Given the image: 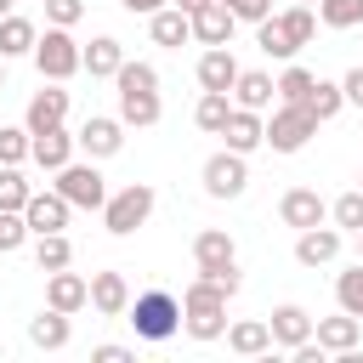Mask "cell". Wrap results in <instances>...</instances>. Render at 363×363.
I'll use <instances>...</instances> for the list:
<instances>
[{
  "instance_id": "44",
  "label": "cell",
  "mask_w": 363,
  "mask_h": 363,
  "mask_svg": "<svg viewBox=\"0 0 363 363\" xmlns=\"http://www.w3.org/2000/svg\"><path fill=\"white\" fill-rule=\"evenodd\" d=\"M340 91H346V102H357V108H363V62H357V68L340 79Z\"/></svg>"
},
{
  "instance_id": "17",
  "label": "cell",
  "mask_w": 363,
  "mask_h": 363,
  "mask_svg": "<svg viewBox=\"0 0 363 363\" xmlns=\"http://www.w3.org/2000/svg\"><path fill=\"white\" fill-rule=\"evenodd\" d=\"M335 255H340V227H323V221H318V227H306V233L295 238V261H301V267H329Z\"/></svg>"
},
{
  "instance_id": "31",
  "label": "cell",
  "mask_w": 363,
  "mask_h": 363,
  "mask_svg": "<svg viewBox=\"0 0 363 363\" xmlns=\"http://www.w3.org/2000/svg\"><path fill=\"white\" fill-rule=\"evenodd\" d=\"M227 113H233V96H227V91H204V96H199V108H193L199 130H210V136H221Z\"/></svg>"
},
{
  "instance_id": "42",
  "label": "cell",
  "mask_w": 363,
  "mask_h": 363,
  "mask_svg": "<svg viewBox=\"0 0 363 363\" xmlns=\"http://www.w3.org/2000/svg\"><path fill=\"white\" fill-rule=\"evenodd\" d=\"M85 17V0H45V23H57V28H74Z\"/></svg>"
},
{
  "instance_id": "4",
  "label": "cell",
  "mask_w": 363,
  "mask_h": 363,
  "mask_svg": "<svg viewBox=\"0 0 363 363\" xmlns=\"http://www.w3.org/2000/svg\"><path fill=\"white\" fill-rule=\"evenodd\" d=\"M153 204H159V193H153L147 182H130V187L108 193V204H102V227H108L113 238H125V233H136V227L153 216Z\"/></svg>"
},
{
  "instance_id": "5",
  "label": "cell",
  "mask_w": 363,
  "mask_h": 363,
  "mask_svg": "<svg viewBox=\"0 0 363 363\" xmlns=\"http://www.w3.org/2000/svg\"><path fill=\"white\" fill-rule=\"evenodd\" d=\"M28 57H34L40 79H57V85H62V79H74V74H79V40H74L68 28H57V23L34 40V51H28Z\"/></svg>"
},
{
  "instance_id": "27",
  "label": "cell",
  "mask_w": 363,
  "mask_h": 363,
  "mask_svg": "<svg viewBox=\"0 0 363 363\" xmlns=\"http://www.w3.org/2000/svg\"><path fill=\"white\" fill-rule=\"evenodd\" d=\"M227 346H233L238 357H261V352H272V329H267L261 318H244V323H227Z\"/></svg>"
},
{
  "instance_id": "49",
  "label": "cell",
  "mask_w": 363,
  "mask_h": 363,
  "mask_svg": "<svg viewBox=\"0 0 363 363\" xmlns=\"http://www.w3.org/2000/svg\"><path fill=\"white\" fill-rule=\"evenodd\" d=\"M0 85H6V57H0Z\"/></svg>"
},
{
  "instance_id": "25",
  "label": "cell",
  "mask_w": 363,
  "mask_h": 363,
  "mask_svg": "<svg viewBox=\"0 0 363 363\" xmlns=\"http://www.w3.org/2000/svg\"><path fill=\"white\" fill-rule=\"evenodd\" d=\"M233 79H238L233 51H227V45H210V51L199 57V85H204V91H233Z\"/></svg>"
},
{
  "instance_id": "11",
  "label": "cell",
  "mask_w": 363,
  "mask_h": 363,
  "mask_svg": "<svg viewBox=\"0 0 363 363\" xmlns=\"http://www.w3.org/2000/svg\"><path fill=\"white\" fill-rule=\"evenodd\" d=\"M45 306H57V312H79V306H91V278H79V272H68V267H57V272H45Z\"/></svg>"
},
{
  "instance_id": "29",
  "label": "cell",
  "mask_w": 363,
  "mask_h": 363,
  "mask_svg": "<svg viewBox=\"0 0 363 363\" xmlns=\"http://www.w3.org/2000/svg\"><path fill=\"white\" fill-rule=\"evenodd\" d=\"M301 108H306V113L323 125V119H335V113L346 108V91H340L335 79H312V91H306V102H301Z\"/></svg>"
},
{
  "instance_id": "20",
  "label": "cell",
  "mask_w": 363,
  "mask_h": 363,
  "mask_svg": "<svg viewBox=\"0 0 363 363\" xmlns=\"http://www.w3.org/2000/svg\"><path fill=\"white\" fill-rule=\"evenodd\" d=\"M233 108H250V113H261V108H272V74H261V68H238V79H233Z\"/></svg>"
},
{
  "instance_id": "51",
  "label": "cell",
  "mask_w": 363,
  "mask_h": 363,
  "mask_svg": "<svg viewBox=\"0 0 363 363\" xmlns=\"http://www.w3.org/2000/svg\"><path fill=\"white\" fill-rule=\"evenodd\" d=\"M357 255H363V233H357Z\"/></svg>"
},
{
  "instance_id": "39",
  "label": "cell",
  "mask_w": 363,
  "mask_h": 363,
  "mask_svg": "<svg viewBox=\"0 0 363 363\" xmlns=\"http://www.w3.org/2000/svg\"><path fill=\"white\" fill-rule=\"evenodd\" d=\"M28 193H34V187L23 182V170H17V164H0V210H23Z\"/></svg>"
},
{
  "instance_id": "3",
  "label": "cell",
  "mask_w": 363,
  "mask_h": 363,
  "mask_svg": "<svg viewBox=\"0 0 363 363\" xmlns=\"http://www.w3.org/2000/svg\"><path fill=\"white\" fill-rule=\"evenodd\" d=\"M125 323L136 329V340H170L176 329H182V301L170 295V289H147V295H136L130 306H125Z\"/></svg>"
},
{
  "instance_id": "24",
  "label": "cell",
  "mask_w": 363,
  "mask_h": 363,
  "mask_svg": "<svg viewBox=\"0 0 363 363\" xmlns=\"http://www.w3.org/2000/svg\"><path fill=\"white\" fill-rule=\"evenodd\" d=\"M28 340L40 346V352H62L68 340H74V323H68V312H57V306H45L34 323H28Z\"/></svg>"
},
{
  "instance_id": "37",
  "label": "cell",
  "mask_w": 363,
  "mask_h": 363,
  "mask_svg": "<svg viewBox=\"0 0 363 363\" xmlns=\"http://www.w3.org/2000/svg\"><path fill=\"white\" fill-rule=\"evenodd\" d=\"M113 85H119V91H159V68H153V62H119Z\"/></svg>"
},
{
  "instance_id": "15",
  "label": "cell",
  "mask_w": 363,
  "mask_h": 363,
  "mask_svg": "<svg viewBox=\"0 0 363 363\" xmlns=\"http://www.w3.org/2000/svg\"><path fill=\"white\" fill-rule=\"evenodd\" d=\"M28 159H34L40 170H62V164L74 159V136H68L62 125H51V130H28Z\"/></svg>"
},
{
  "instance_id": "14",
  "label": "cell",
  "mask_w": 363,
  "mask_h": 363,
  "mask_svg": "<svg viewBox=\"0 0 363 363\" xmlns=\"http://www.w3.org/2000/svg\"><path fill=\"white\" fill-rule=\"evenodd\" d=\"M312 340H318L323 352L346 357V352L363 340V318H352V312H340V318H312Z\"/></svg>"
},
{
  "instance_id": "38",
  "label": "cell",
  "mask_w": 363,
  "mask_h": 363,
  "mask_svg": "<svg viewBox=\"0 0 363 363\" xmlns=\"http://www.w3.org/2000/svg\"><path fill=\"white\" fill-rule=\"evenodd\" d=\"M272 91H278V102H306V91H312V74H306L301 62H289V68L272 79Z\"/></svg>"
},
{
  "instance_id": "50",
  "label": "cell",
  "mask_w": 363,
  "mask_h": 363,
  "mask_svg": "<svg viewBox=\"0 0 363 363\" xmlns=\"http://www.w3.org/2000/svg\"><path fill=\"white\" fill-rule=\"evenodd\" d=\"M295 6H318V0H295Z\"/></svg>"
},
{
  "instance_id": "6",
  "label": "cell",
  "mask_w": 363,
  "mask_h": 363,
  "mask_svg": "<svg viewBox=\"0 0 363 363\" xmlns=\"http://www.w3.org/2000/svg\"><path fill=\"white\" fill-rule=\"evenodd\" d=\"M312 136H318V119H312L301 102H278V108H272V119H267V142H272V153H301Z\"/></svg>"
},
{
  "instance_id": "26",
  "label": "cell",
  "mask_w": 363,
  "mask_h": 363,
  "mask_svg": "<svg viewBox=\"0 0 363 363\" xmlns=\"http://www.w3.org/2000/svg\"><path fill=\"white\" fill-rule=\"evenodd\" d=\"M159 113H164L159 91H119V125L147 130V125H159Z\"/></svg>"
},
{
  "instance_id": "9",
  "label": "cell",
  "mask_w": 363,
  "mask_h": 363,
  "mask_svg": "<svg viewBox=\"0 0 363 363\" xmlns=\"http://www.w3.org/2000/svg\"><path fill=\"white\" fill-rule=\"evenodd\" d=\"M74 147H85V159H113V153L125 147V125H119V119H108V113H91V119L79 125Z\"/></svg>"
},
{
  "instance_id": "12",
  "label": "cell",
  "mask_w": 363,
  "mask_h": 363,
  "mask_svg": "<svg viewBox=\"0 0 363 363\" xmlns=\"http://www.w3.org/2000/svg\"><path fill=\"white\" fill-rule=\"evenodd\" d=\"M278 216H284V227H295V233H306V227H318V221H329V204L312 193V187H289L284 199H278Z\"/></svg>"
},
{
  "instance_id": "1",
  "label": "cell",
  "mask_w": 363,
  "mask_h": 363,
  "mask_svg": "<svg viewBox=\"0 0 363 363\" xmlns=\"http://www.w3.org/2000/svg\"><path fill=\"white\" fill-rule=\"evenodd\" d=\"M227 289L221 284H210V278H193L187 289H182V329L193 335V340H221L227 335Z\"/></svg>"
},
{
  "instance_id": "34",
  "label": "cell",
  "mask_w": 363,
  "mask_h": 363,
  "mask_svg": "<svg viewBox=\"0 0 363 363\" xmlns=\"http://www.w3.org/2000/svg\"><path fill=\"white\" fill-rule=\"evenodd\" d=\"M335 301H340V312L363 318V261H357V267H346V272L335 278Z\"/></svg>"
},
{
  "instance_id": "33",
  "label": "cell",
  "mask_w": 363,
  "mask_h": 363,
  "mask_svg": "<svg viewBox=\"0 0 363 363\" xmlns=\"http://www.w3.org/2000/svg\"><path fill=\"white\" fill-rule=\"evenodd\" d=\"M318 23L323 28H357L363 23V0H318Z\"/></svg>"
},
{
  "instance_id": "41",
  "label": "cell",
  "mask_w": 363,
  "mask_h": 363,
  "mask_svg": "<svg viewBox=\"0 0 363 363\" xmlns=\"http://www.w3.org/2000/svg\"><path fill=\"white\" fill-rule=\"evenodd\" d=\"M23 238H28V221H23V210H0V255L23 250Z\"/></svg>"
},
{
  "instance_id": "36",
  "label": "cell",
  "mask_w": 363,
  "mask_h": 363,
  "mask_svg": "<svg viewBox=\"0 0 363 363\" xmlns=\"http://www.w3.org/2000/svg\"><path fill=\"white\" fill-rule=\"evenodd\" d=\"M278 23H284V34H289L295 45H306V40L318 34V11H312V6H289V11H278Z\"/></svg>"
},
{
  "instance_id": "22",
  "label": "cell",
  "mask_w": 363,
  "mask_h": 363,
  "mask_svg": "<svg viewBox=\"0 0 363 363\" xmlns=\"http://www.w3.org/2000/svg\"><path fill=\"white\" fill-rule=\"evenodd\" d=\"M91 306H96L102 318H125V306H130L125 272H91Z\"/></svg>"
},
{
  "instance_id": "52",
  "label": "cell",
  "mask_w": 363,
  "mask_h": 363,
  "mask_svg": "<svg viewBox=\"0 0 363 363\" xmlns=\"http://www.w3.org/2000/svg\"><path fill=\"white\" fill-rule=\"evenodd\" d=\"M357 182H363V176H357ZM357 193H363V187H357Z\"/></svg>"
},
{
  "instance_id": "35",
  "label": "cell",
  "mask_w": 363,
  "mask_h": 363,
  "mask_svg": "<svg viewBox=\"0 0 363 363\" xmlns=\"http://www.w3.org/2000/svg\"><path fill=\"white\" fill-rule=\"evenodd\" d=\"M329 221H335L340 233H363V193H357V187L340 193V199L329 204Z\"/></svg>"
},
{
  "instance_id": "45",
  "label": "cell",
  "mask_w": 363,
  "mask_h": 363,
  "mask_svg": "<svg viewBox=\"0 0 363 363\" xmlns=\"http://www.w3.org/2000/svg\"><path fill=\"white\" fill-rule=\"evenodd\" d=\"M119 6H125L130 17H153V11H159V6H170V0H119Z\"/></svg>"
},
{
  "instance_id": "48",
  "label": "cell",
  "mask_w": 363,
  "mask_h": 363,
  "mask_svg": "<svg viewBox=\"0 0 363 363\" xmlns=\"http://www.w3.org/2000/svg\"><path fill=\"white\" fill-rule=\"evenodd\" d=\"M6 11H11V0H0V17H6Z\"/></svg>"
},
{
  "instance_id": "46",
  "label": "cell",
  "mask_w": 363,
  "mask_h": 363,
  "mask_svg": "<svg viewBox=\"0 0 363 363\" xmlns=\"http://www.w3.org/2000/svg\"><path fill=\"white\" fill-rule=\"evenodd\" d=\"M91 357H96V363H130V352H125V346H96Z\"/></svg>"
},
{
  "instance_id": "32",
  "label": "cell",
  "mask_w": 363,
  "mask_h": 363,
  "mask_svg": "<svg viewBox=\"0 0 363 363\" xmlns=\"http://www.w3.org/2000/svg\"><path fill=\"white\" fill-rule=\"evenodd\" d=\"M34 261H40V272L74 267V244H68V233H40V244H34Z\"/></svg>"
},
{
  "instance_id": "40",
  "label": "cell",
  "mask_w": 363,
  "mask_h": 363,
  "mask_svg": "<svg viewBox=\"0 0 363 363\" xmlns=\"http://www.w3.org/2000/svg\"><path fill=\"white\" fill-rule=\"evenodd\" d=\"M28 159V125H0V164H23Z\"/></svg>"
},
{
  "instance_id": "23",
  "label": "cell",
  "mask_w": 363,
  "mask_h": 363,
  "mask_svg": "<svg viewBox=\"0 0 363 363\" xmlns=\"http://www.w3.org/2000/svg\"><path fill=\"white\" fill-rule=\"evenodd\" d=\"M147 34H153V45H187L193 40V23H187V11L182 6H159L153 17H147Z\"/></svg>"
},
{
  "instance_id": "30",
  "label": "cell",
  "mask_w": 363,
  "mask_h": 363,
  "mask_svg": "<svg viewBox=\"0 0 363 363\" xmlns=\"http://www.w3.org/2000/svg\"><path fill=\"white\" fill-rule=\"evenodd\" d=\"M255 45H261L267 57H278V62H289V57L301 51V45L284 34V23H278V17H261V23H255Z\"/></svg>"
},
{
  "instance_id": "19",
  "label": "cell",
  "mask_w": 363,
  "mask_h": 363,
  "mask_svg": "<svg viewBox=\"0 0 363 363\" xmlns=\"http://www.w3.org/2000/svg\"><path fill=\"white\" fill-rule=\"evenodd\" d=\"M119 62H125V45H119L113 34H96L91 45H79V68H85L91 79H113Z\"/></svg>"
},
{
  "instance_id": "16",
  "label": "cell",
  "mask_w": 363,
  "mask_h": 363,
  "mask_svg": "<svg viewBox=\"0 0 363 363\" xmlns=\"http://www.w3.org/2000/svg\"><path fill=\"white\" fill-rule=\"evenodd\" d=\"M62 119H68V91L51 79L45 91H34V96H28V113H23V125H28V130H51V125H62Z\"/></svg>"
},
{
  "instance_id": "21",
  "label": "cell",
  "mask_w": 363,
  "mask_h": 363,
  "mask_svg": "<svg viewBox=\"0 0 363 363\" xmlns=\"http://www.w3.org/2000/svg\"><path fill=\"white\" fill-rule=\"evenodd\" d=\"M221 136H227V147H233V153H244V159H250V153L267 142V125H261V113L233 108V113H227V125H221Z\"/></svg>"
},
{
  "instance_id": "43",
  "label": "cell",
  "mask_w": 363,
  "mask_h": 363,
  "mask_svg": "<svg viewBox=\"0 0 363 363\" xmlns=\"http://www.w3.org/2000/svg\"><path fill=\"white\" fill-rule=\"evenodd\" d=\"M238 23H261V17H272V0H221Z\"/></svg>"
},
{
  "instance_id": "47",
  "label": "cell",
  "mask_w": 363,
  "mask_h": 363,
  "mask_svg": "<svg viewBox=\"0 0 363 363\" xmlns=\"http://www.w3.org/2000/svg\"><path fill=\"white\" fill-rule=\"evenodd\" d=\"M170 6H182V11H187V17H193V11H199V6H204V0H170Z\"/></svg>"
},
{
  "instance_id": "13",
  "label": "cell",
  "mask_w": 363,
  "mask_h": 363,
  "mask_svg": "<svg viewBox=\"0 0 363 363\" xmlns=\"http://www.w3.org/2000/svg\"><path fill=\"white\" fill-rule=\"evenodd\" d=\"M267 329H272V346L295 352L301 340H312V312H306V306H295V301H284V306H272Z\"/></svg>"
},
{
  "instance_id": "7",
  "label": "cell",
  "mask_w": 363,
  "mask_h": 363,
  "mask_svg": "<svg viewBox=\"0 0 363 363\" xmlns=\"http://www.w3.org/2000/svg\"><path fill=\"white\" fill-rule=\"evenodd\" d=\"M57 193H62L74 210H102V204H108V182H102V170H96V164H74V159L57 170Z\"/></svg>"
},
{
  "instance_id": "8",
  "label": "cell",
  "mask_w": 363,
  "mask_h": 363,
  "mask_svg": "<svg viewBox=\"0 0 363 363\" xmlns=\"http://www.w3.org/2000/svg\"><path fill=\"white\" fill-rule=\"evenodd\" d=\"M244 187H250V164H244V153L221 147V153L204 159V193H210V199H238Z\"/></svg>"
},
{
  "instance_id": "10",
  "label": "cell",
  "mask_w": 363,
  "mask_h": 363,
  "mask_svg": "<svg viewBox=\"0 0 363 363\" xmlns=\"http://www.w3.org/2000/svg\"><path fill=\"white\" fill-rule=\"evenodd\" d=\"M68 216H74V204H68L57 187H51V193H28V204H23V221H28L34 238H40V233H62Z\"/></svg>"
},
{
  "instance_id": "28",
  "label": "cell",
  "mask_w": 363,
  "mask_h": 363,
  "mask_svg": "<svg viewBox=\"0 0 363 363\" xmlns=\"http://www.w3.org/2000/svg\"><path fill=\"white\" fill-rule=\"evenodd\" d=\"M34 40H40V28H34L28 17H17V11L0 17V57H6V62H11V57H28Z\"/></svg>"
},
{
  "instance_id": "2",
  "label": "cell",
  "mask_w": 363,
  "mask_h": 363,
  "mask_svg": "<svg viewBox=\"0 0 363 363\" xmlns=\"http://www.w3.org/2000/svg\"><path fill=\"white\" fill-rule=\"evenodd\" d=\"M193 267H199V278H210V284H221L227 295H238V244H233V233H221V227H204L199 238H193Z\"/></svg>"
},
{
  "instance_id": "18",
  "label": "cell",
  "mask_w": 363,
  "mask_h": 363,
  "mask_svg": "<svg viewBox=\"0 0 363 363\" xmlns=\"http://www.w3.org/2000/svg\"><path fill=\"white\" fill-rule=\"evenodd\" d=\"M187 23H193V40H199V45H227V40H233V23H238V17H233V11L221 6V0H204V6H199V11L187 17Z\"/></svg>"
}]
</instances>
